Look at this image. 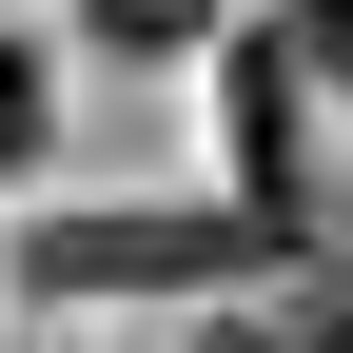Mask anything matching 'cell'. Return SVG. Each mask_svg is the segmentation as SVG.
Instances as JSON below:
<instances>
[{
  "mask_svg": "<svg viewBox=\"0 0 353 353\" xmlns=\"http://www.w3.org/2000/svg\"><path fill=\"white\" fill-rule=\"evenodd\" d=\"M255 216H59L39 236V294H196V275H255Z\"/></svg>",
  "mask_w": 353,
  "mask_h": 353,
  "instance_id": "6da1fadb",
  "label": "cell"
},
{
  "mask_svg": "<svg viewBox=\"0 0 353 353\" xmlns=\"http://www.w3.org/2000/svg\"><path fill=\"white\" fill-rule=\"evenodd\" d=\"M294 79H334V99H353V0H294Z\"/></svg>",
  "mask_w": 353,
  "mask_h": 353,
  "instance_id": "3957f363",
  "label": "cell"
},
{
  "mask_svg": "<svg viewBox=\"0 0 353 353\" xmlns=\"http://www.w3.org/2000/svg\"><path fill=\"white\" fill-rule=\"evenodd\" d=\"M39 118H59V99H39V59H0V157H39Z\"/></svg>",
  "mask_w": 353,
  "mask_h": 353,
  "instance_id": "277c9868",
  "label": "cell"
},
{
  "mask_svg": "<svg viewBox=\"0 0 353 353\" xmlns=\"http://www.w3.org/2000/svg\"><path fill=\"white\" fill-rule=\"evenodd\" d=\"M79 20H99V59H196L216 0H79Z\"/></svg>",
  "mask_w": 353,
  "mask_h": 353,
  "instance_id": "7a4b0ae2",
  "label": "cell"
},
{
  "mask_svg": "<svg viewBox=\"0 0 353 353\" xmlns=\"http://www.w3.org/2000/svg\"><path fill=\"white\" fill-rule=\"evenodd\" d=\"M294 353H353V255H334V294H314V334H294Z\"/></svg>",
  "mask_w": 353,
  "mask_h": 353,
  "instance_id": "5b68a950",
  "label": "cell"
},
{
  "mask_svg": "<svg viewBox=\"0 0 353 353\" xmlns=\"http://www.w3.org/2000/svg\"><path fill=\"white\" fill-rule=\"evenodd\" d=\"M216 353H294V334H216Z\"/></svg>",
  "mask_w": 353,
  "mask_h": 353,
  "instance_id": "8992f818",
  "label": "cell"
}]
</instances>
